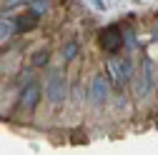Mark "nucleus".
Returning <instances> with one entry per match:
<instances>
[{
    "label": "nucleus",
    "instance_id": "f257e3e1",
    "mask_svg": "<svg viewBox=\"0 0 158 155\" xmlns=\"http://www.w3.org/2000/svg\"><path fill=\"white\" fill-rule=\"evenodd\" d=\"M108 73L115 80V85L123 88L128 80H133V63H131V58H121V60L110 58V60H108Z\"/></svg>",
    "mask_w": 158,
    "mask_h": 155
},
{
    "label": "nucleus",
    "instance_id": "f03ea898",
    "mask_svg": "<svg viewBox=\"0 0 158 155\" xmlns=\"http://www.w3.org/2000/svg\"><path fill=\"white\" fill-rule=\"evenodd\" d=\"M45 93H48V98L53 105H60L65 100V95H68V83H65V78L60 70H53L50 78H48V85H45Z\"/></svg>",
    "mask_w": 158,
    "mask_h": 155
},
{
    "label": "nucleus",
    "instance_id": "7ed1b4c3",
    "mask_svg": "<svg viewBox=\"0 0 158 155\" xmlns=\"http://www.w3.org/2000/svg\"><path fill=\"white\" fill-rule=\"evenodd\" d=\"M126 43V35L121 30V25H108L101 30V48L106 53H118Z\"/></svg>",
    "mask_w": 158,
    "mask_h": 155
},
{
    "label": "nucleus",
    "instance_id": "20e7f679",
    "mask_svg": "<svg viewBox=\"0 0 158 155\" xmlns=\"http://www.w3.org/2000/svg\"><path fill=\"white\" fill-rule=\"evenodd\" d=\"M153 93V63L148 58H143L141 63V73H138V85H135V95L138 98H146Z\"/></svg>",
    "mask_w": 158,
    "mask_h": 155
},
{
    "label": "nucleus",
    "instance_id": "39448f33",
    "mask_svg": "<svg viewBox=\"0 0 158 155\" xmlns=\"http://www.w3.org/2000/svg\"><path fill=\"white\" fill-rule=\"evenodd\" d=\"M108 93H110L108 78L106 75H93V80H90V100H93V105H103L108 100Z\"/></svg>",
    "mask_w": 158,
    "mask_h": 155
},
{
    "label": "nucleus",
    "instance_id": "423d86ee",
    "mask_svg": "<svg viewBox=\"0 0 158 155\" xmlns=\"http://www.w3.org/2000/svg\"><path fill=\"white\" fill-rule=\"evenodd\" d=\"M38 103H40V85L38 83H28V88L23 90V108L25 110H35Z\"/></svg>",
    "mask_w": 158,
    "mask_h": 155
},
{
    "label": "nucleus",
    "instance_id": "0eeeda50",
    "mask_svg": "<svg viewBox=\"0 0 158 155\" xmlns=\"http://www.w3.org/2000/svg\"><path fill=\"white\" fill-rule=\"evenodd\" d=\"M35 25H38V15H35L33 10H28V13H23V15L15 18V30H18V33H28V30H33Z\"/></svg>",
    "mask_w": 158,
    "mask_h": 155
},
{
    "label": "nucleus",
    "instance_id": "6e6552de",
    "mask_svg": "<svg viewBox=\"0 0 158 155\" xmlns=\"http://www.w3.org/2000/svg\"><path fill=\"white\" fill-rule=\"evenodd\" d=\"M48 60H50V53H48V50H38V53L33 55V65H35V68L48 65Z\"/></svg>",
    "mask_w": 158,
    "mask_h": 155
},
{
    "label": "nucleus",
    "instance_id": "1a4fd4ad",
    "mask_svg": "<svg viewBox=\"0 0 158 155\" xmlns=\"http://www.w3.org/2000/svg\"><path fill=\"white\" fill-rule=\"evenodd\" d=\"M15 33V25L13 23H8V20H0V43L3 40H8V38Z\"/></svg>",
    "mask_w": 158,
    "mask_h": 155
},
{
    "label": "nucleus",
    "instance_id": "9d476101",
    "mask_svg": "<svg viewBox=\"0 0 158 155\" xmlns=\"http://www.w3.org/2000/svg\"><path fill=\"white\" fill-rule=\"evenodd\" d=\"M75 53H78V45H75V43H68V45L63 48V58H65V60H73Z\"/></svg>",
    "mask_w": 158,
    "mask_h": 155
},
{
    "label": "nucleus",
    "instance_id": "9b49d317",
    "mask_svg": "<svg viewBox=\"0 0 158 155\" xmlns=\"http://www.w3.org/2000/svg\"><path fill=\"white\" fill-rule=\"evenodd\" d=\"M48 5H50L48 0H35V3H33V13H35V15H40L43 10H48Z\"/></svg>",
    "mask_w": 158,
    "mask_h": 155
},
{
    "label": "nucleus",
    "instance_id": "f8f14e48",
    "mask_svg": "<svg viewBox=\"0 0 158 155\" xmlns=\"http://www.w3.org/2000/svg\"><path fill=\"white\" fill-rule=\"evenodd\" d=\"M153 35L158 38V20H156V28H153Z\"/></svg>",
    "mask_w": 158,
    "mask_h": 155
}]
</instances>
